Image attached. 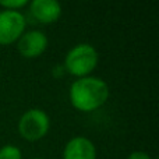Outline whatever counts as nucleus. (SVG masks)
I'll return each instance as SVG.
<instances>
[{"label":"nucleus","instance_id":"nucleus-9","mask_svg":"<svg viewBox=\"0 0 159 159\" xmlns=\"http://www.w3.org/2000/svg\"><path fill=\"white\" fill-rule=\"evenodd\" d=\"M27 0H0V6L4 10H18V8L27 6Z\"/></svg>","mask_w":159,"mask_h":159},{"label":"nucleus","instance_id":"nucleus-5","mask_svg":"<svg viewBox=\"0 0 159 159\" xmlns=\"http://www.w3.org/2000/svg\"><path fill=\"white\" fill-rule=\"evenodd\" d=\"M18 50L24 57L34 59L41 56L48 48V38L42 31H30L22 34L18 41Z\"/></svg>","mask_w":159,"mask_h":159},{"label":"nucleus","instance_id":"nucleus-7","mask_svg":"<svg viewBox=\"0 0 159 159\" xmlns=\"http://www.w3.org/2000/svg\"><path fill=\"white\" fill-rule=\"evenodd\" d=\"M31 13L38 21L52 24L60 17L61 6L55 0H34L31 3Z\"/></svg>","mask_w":159,"mask_h":159},{"label":"nucleus","instance_id":"nucleus-2","mask_svg":"<svg viewBox=\"0 0 159 159\" xmlns=\"http://www.w3.org/2000/svg\"><path fill=\"white\" fill-rule=\"evenodd\" d=\"M98 64V52L89 43H80L70 49L64 59L66 71L75 77H88L92 70H95Z\"/></svg>","mask_w":159,"mask_h":159},{"label":"nucleus","instance_id":"nucleus-11","mask_svg":"<svg viewBox=\"0 0 159 159\" xmlns=\"http://www.w3.org/2000/svg\"><path fill=\"white\" fill-rule=\"evenodd\" d=\"M36 159H42V158H36Z\"/></svg>","mask_w":159,"mask_h":159},{"label":"nucleus","instance_id":"nucleus-8","mask_svg":"<svg viewBox=\"0 0 159 159\" xmlns=\"http://www.w3.org/2000/svg\"><path fill=\"white\" fill-rule=\"evenodd\" d=\"M0 159H22V155L20 148L8 144L0 148Z\"/></svg>","mask_w":159,"mask_h":159},{"label":"nucleus","instance_id":"nucleus-3","mask_svg":"<svg viewBox=\"0 0 159 159\" xmlns=\"http://www.w3.org/2000/svg\"><path fill=\"white\" fill-rule=\"evenodd\" d=\"M50 126L49 116L42 109H30L18 121V131L28 141H38L48 134Z\"/></svg>","mask_w":159,"mask_h":159},{"label":"nucleus","instance_id":"nucleus-6","mask_svg":"<svg viewBox=\"0 0 159 159\" xmlns=\"http://www.w3.org/2000/svg\"><path fill=\"white\" fill-rule=\"evenodd\" d=\"M63 159H96L95 145L85 137H74L66 144Z\"/></svg>","mask_w":159,"mask_h":159},{"label":"nucleus","instance_id":"nucleus-1","mask_svg":"<svg viewBox=\"0 0 159 159\" xmlns=\"http://www.w3.org/2000/svg\"><path fill=\"white\" fill-rule=\"evenodd\" d=\"M109 98V87L101 78L82 77L73 82L70 88V101L81 112H92L105 103Z\"/></svg>","mask_w":159,"mask_h":159},{"label":"nucleus","instance_id":"nucleus-4","mask_svg":"<svg viewBox=\"0 0 159 159\" xmlns=\"http://www.w3.org/2000/svg\"><path fill=\"white\" fill-rule=\"evenodd\" d=\"M25 17L16 10L0 11V45H10L24 34Z\"/></svg>","mask_w":159,"mask_h":159},{"label":"nucleus","instance_id":"nucleus-10","mask_svg":"<svg viewBox=\"0 0 159 159\" xmlns=\"http://www.w3.org/2000/svg\"><path fill=\"white\" fill-rule=\"evenodd\" d=\"M127 159H151L147 152H143V151H135V152H131V154L129 155V158Z\"/></svg>","mask_w":159,"mask_h":159}]
</instances>
